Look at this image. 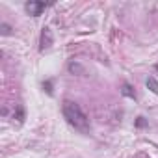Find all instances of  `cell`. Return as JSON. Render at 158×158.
Here are the masks:
<instances>
[{"label": "cell", "mask_w": 158, "mask_h": 158, "mask_svg": "<svg viewBox=\"0 0 158 158\" xmlns=\"http://www.w3.org/2000/svg\"><path fill=\"white\" fill-rule=\"evenodd\" d=\"M52 41H54V37H52L50 28H43V32H41V50L48 48L52 45Z\"/></svg>", "instance_id": "3957f363"}, {"label": "cell", "mask_w": 158, "mask_h": 158, "mask_svg": "<svg viewBox=\"0 0 158 158\" xmlns=\"http://www.w3.org/2000/svg\"><path fill=\"white\" fill-rule=\"evenodd\" d=\"M61 112H63V117L67 119V123L78 130V132H82V134H88L91 125H89V117L84 114V110L80 108V104H76L73 101H63L61 104Z\"/></svg>", "instance_id": "6da1fadb"}, {"label": "cell", "mask_w": 158, "mask_h": 158, "mask_svg": "<svg viewBox=\"0 0 158 158\" xmlns=\"http://www.w3.org/2000/svg\"><path fill=\"white\" fill-rule=\"evenodd\" d=\"M17 119H19V121H24V110H23L21 106L17 108Z\"/></svg>", "instance_id": "ba28073f"}, {"label": "cell", "mask_w": 158, "mask_h": 158, "mask_svg": "<svg viewBox=\"0 0 158 158\" xmlns=\"http://www.w3.org/2000/svg\"><path fill=\"white\" fill-rule=\"evenodd\" d=\"M69 71H71V73H80L82 76L86 74V69H84L80 63H69Z\"/></svg>", "instance_id": "5b68a950"}, {"label": "cell", "mask_w": 158, "mask_h": 158, "mask_svg": "<svg viewBox=\"0 0 158 158\" xmlns=\"http://www.w3.org/2000/svg\"><path fill=\"white\" fill-rule=\"evenodd\" d=\"M0 30H2V35H10V34H11V26H10V24H6V23H2Z\"/></svg>", "instance_id": "52a82bcc"}, {"label": "cell", "mask_w": 158, "mask_h": 158, "mask_svg": "<svg viewBox=\"0 0 158 158\" xmlns=\"http://www.w3.org/2000/svg\"><path fill=\"white\" fill-rule=\"evenodd\" d=\"M48 4L47 2H39V0H30V2H26L24 4V10H26V13H30L32 17H39L43 11H45V8H47Z\"/></svg>", "instance_id": "7a4b0ae2"}, {"label": "cell", "mask_w": 158, "mask_h": 158, "mask_svg": "<svg viewBox=\"0 0 158 158\" xmlns=\"http://www.w3.org/2000/svg\"><path fill=\"white\" fill-rule=\"evenodd\" d=\"M121 93H123L125 97H130V99H136V93L132 91V88H130L128 84H125V86H123V89H121Z\"/></svg>", "instance_id": "8992f818"}, {"label": "cell", "mask_w": 158, "mask_h": 158, "mask_svg": "<svg viewBox=\"0 0 158 158\" xmlns=\"http://www.w3.org/2000/svg\"><path fill=\"white\" fill-rule=\"evenodd\" d=\"M145 125V121H143V117H138V127H143Z\"/></svg>", "instance_id": "9c48e42d"}, {"label": "cell", "mask_w": 158, "mask_h": 158, "mask_svg": "<svg viewBox=\"0 0 158 158\" xmlns=\"http://www.w3.org/2000/svg\"><path fill=\"white\" fill-rule=\"evenodd\" d=\"M145 84H147V88H149V89H151L154 95H158V80H156L154 76H149Z\"/></svg>", "instance_id": "277c9868"}]
</instances>
